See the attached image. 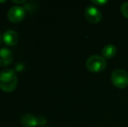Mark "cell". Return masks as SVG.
<instances>
[{"label":"cell","mask_w":128,"mask_h":127,"mask_svg":"<svg viewBox=\"0 0 128 127\" xmlns=\"http://www.w3.org/2000/svg\"><path fill=\"white\" fill-rule=\"evenodd\" d=\"M18 85V77L12 69H5L0 72V89L3 92H12Z\"/></svg>","instance_id":"obj_1"},{"label":"cell","mask_w":128,"mask_h":127,"mask_svg":"<svg viewBox=\"0 0 128 127\" xmlns=\"http://www.w3.org/2000/svg\"><path fill=\"white\" fill-rule=\"evenodd\" d=\"M86 67L91 72H100L106 67V61L102 56L92 55L86 62Z\"/></svg>","instance_id":"obj_2"},{"label":"cell","mask_w":128,"mask_h":127,"mask_svg":"<svg viewBox=\"0 0 128 127\" xmlns=\"http://www.w3.org/2000/svg\"><path fill=\"white\" fill-rule=\"evenodd\" d=\"M111 80L113 85L120 89L128 86V72L123 69H117L112 72Z\"/></svg>","instance_id":"obj_3"},{"label":"cell","mask_w":128,"mask_h":127,"mask_svg":"<svg viewBox=\"0 0 128 127\" xmlns=\"http://www.w3.org/2000/svg\"><path fill=\"white\" fill-rule=\"evenodd\" d=\"M84 17L91 24H98L102 19V14L100 9L96 6L89 5L84 9Z\"/></svg>","instance_id":"obj_4"},{"label":"cell","mask_w":128,"mask_h":127,"mask_svg":"<svg viewBox=\"0 0 128 127\" xmlns=\"http://www.w3.org/2000/svg\"><path fill=\"white\" fill-rule=\"evenodd\" d=\"M26 16V10L23 7L18 5H14L8 10L7 17L8 19L12 23H18L24 19Z\"/></svg>","instance_id":"obj_5"},{"label":"cell","mask_w":128,"mask_h":127,"mask_svg":"<svg viewBox=\"0 0 128 127\" xmlns=\"http://www.w3.org/2000/svg\"><path fill=\"white\" fill-rule=\"evenodd\" d=\"M18 34L13 30H8L3 35L4 43L8 46H13L17 44L18 42Z\"/></svg>","instance_id":"obj_6"},{"label":"cell","mask_w":128,"mask_h":127,"mask_svg":"<svg viewBox=\"0 0 128 127\" xmlns=\"http://www.w3.org/2000/svg\"><path fill=\"white\" fill-rule=\"evenodd\" d=\"M13 60V54L10 49L2 48L0 49V66L5 67L12 64Z\"/></svg>","instance_id":"obj_7"},{"label":"cell","mask_w":128,"mask_h":127,"mask_svg":"<svg viewBox=\"0 0 128 127\" xmlns=\"http://www.w3.org/2000/svg\"><path fill=\"white\" fill-rule=\"evenodd\" d=\"M21 124L24 127H35L38 126L37 117L30 113H26L21 118Z\"/></svg>","instance_id":"obj_8"},{"label":"cell","mask_w":128,"mask_h":127,"mask_svg":"<svg viewBox=\"0 0 128 127\" xmlns=\"http://www.w3.org/2000/svg\"><path fill=\"white\" fill-rule=\"evenodd\" d=\"M117 53V48L113 44H106V46H104L102 50V57L106 59H110V58H112L115 57Z\"/></svg>","instance_id":"obj_9"},{"label":"cell","mask_w":128,"mask_h":127,"mask_svg":"<svg viewBox=\"0 0 128 127\" xmlns=\"http://www.w3.org/2000/svg\"><path fill=\"white\" fill-rule=\"evenodd\" d=\"M120 11L124 17L128 18V2H125L122 3V5L120 6Z\"/></svg>","instance_id":"obj_10"},{"label":"cell","mask_w":128,"mask_h":127,"mask_svg":"<svg viewBox=\"0 0 128 127\" xmlns=\"http://www.w3.org/2000/svg\"><path fill=\"white\" fill-rule=\"evenodd\" d=\"M37 123H38V126H43L47 123V119H46L44 116H38L37 117Z\"/></svg>","instance_id":"obj_11"},{"label":"cell","mask_w":128,"mask_h":127,"mask_svg":"<svg viewBox=\"0 0 128 127\" xmlns=\"http://www.w3.org/2000/svg\"><path fill=\"white\" fill-rule=\"evenodd\" d=\"M92 3L97 5H103L104 3H107L108 1L107 0H92Z\"/></svg>","instance_id":"obj_12"},{"label":"cell","mask_w":128,"mask_h":127,"mask_svg":"<svg viewBox=\"0 0 128 127\" xmlns=\"http://www.w3.org/2000/svg\"><path fill=\"white\" fill-rule=\"evenodd\" d=\"M13 3H26V0H22V1H17V0H13Z\"/></svg>","instance_id":"obj_13"},{"label":"cell","mask_w":128,"mask_h":127,"mask_svg":"<svg viewBox=\"0 0 128 127\" xmlns=\"http://www.w3.org/2000/svg\"><path fill=\"white\" fill-rule=\"evenodd\" d=\"M2 39H3V37H1V34H0V44H1V41H2Z\"/></svg>","instance_id":"obj_14"},{"label":"cell","mask_w":128,"mask_h":127,"mask_svg":"<svg viewBox=\"0 0 128 127\" xmlns=\"http://www.w3.org/2000/svg\"><path fill=\"white\" fill-rule=\"evenodd\" d=\"M0 3H6V1H0Z\"/></svg>","instance_id":"obj_15"},{"label":"cell","mask_w":128,"mask_h":127,"mask_svg":"<svg viewBox=\"0 0 128 127\" xmlns=\"http://www.w3.org/2000/svg\"><path fill=\"white\" fill-rule=\"evenodd\" d=\"M43 127H46V126H43Z\"/></svg>","instance_id":"obj_16"}]
</instances>
